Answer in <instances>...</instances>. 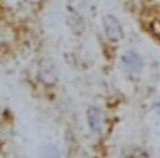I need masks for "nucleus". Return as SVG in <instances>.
I'll list each match as a JSON object with an SVG mask.
<instances>
[{
	"label": "nucleus",
	"mask_w": 160,
	"mask_h": 158,
	"mask_svg": "<svg viewBox=\"0 0 160 158\" xmlns=\"http://www.w3.org/2000/svg\"><path fill=\"white\" fill-rule=\"evenodd\" d=\"M103 26L105 35L108 37V40L112 42H119L123 38V27L121 22L114 16V15H107L104 16L103 21Z\"/></svg>",
	"instance_id": "obj_1"
},
{
	"label": "nucleus",
	"mask_w": 160,
	"mask_h": 158,
	"mask_svg": "<svg viewBox=\"0 0 160 158\" xmlns=\"http://www.w3.org/2000/svg\"><path fill=\"white\" fill-rule=\"evenodd\" d=\"M40 78L47 85H52L58 79V70L51 60H45L44 63L40 66Z\"/></svg>",
	"instance_id": "obj_2"
},
{
	"label": "nucleus",
	"mask_w": 160,
	"mask_h": 158,
	"mask_svg": "<svg viewBox=\"0 0 160 158\" xmlns=\"http://www.w3.org/2000/svg\"><path fill=\"white\" fill-rule=\"evenodd\" d=\"M122 63L125 64V67L127 70L134 71V72L141 70V67H142V59L136 52H126L122 56Z\"/></svg>",
	"instance_id": "obj_3"
},
{
	"label": "nucleus",
	"mask_w": 160,
	"mask_h": 158,
	"mask_svg": "<svg viewBox=\"0 0 160 158\" xmlns=\"http://www.w3.org/2000/svg\"><path fill=\"white\" fill-rule=\"evenodd\" d=\"M88 124L94 134H100L101 131V112L99 108L90 106L88 109Z\"/></svg>",
	"instance_id": "obj_4"
},
{
	"label": "nucleus",
	"mask_w": 160,
	"mask_h": 158,
	"mask_svg": "<svg viewBox=\"0 0 160 158\" xmlns=\"http://www.w3.org/2000/svg\"><path fill=\"white\" fill-rule=\"evenodd\" d=\"M44 156L47 158H59V151L52 146H48L45 147V151H44Z\"/></svg>",
	"instance_id": "obj_5"
}]
</instances>
